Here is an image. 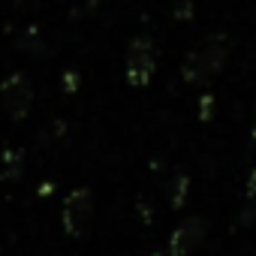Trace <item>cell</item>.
<instances>
[{
  "instance_id": "2",
  "label": "cell",
  "mask_w": 256,
  "mask_h": 256,
  "mask_svg": "<svg viewBox=\"0 0 256 256\" xmlns=\"http://www.w3.org/2000/svg\"><path fill=\"white\" fill-rule=\"evenodd\" d=\"M151 72H154V46L148 36H139L133 46H130V58H126V76H130L133 84H148L151 82Z\"/></svg>"
},
{
  "instance_id": "4",
  "label": "cell",
  "mask_w": 256,
  "mask_h": 256,
  "mask_svg": "<svg viewBox=\"0 0 256 256\" xmlns=\"http://www.w3.org/2000/svg\"><path fill=\"white\" fill-rule=\"evenodd\" d=\"M88 217H90V196L84 190H78L64 205V223H66L70 232H82L88 226Z\"/></svg>"
},
{
  "instance_id": "6",
  "label": "cell",
  "mask_w": 256,
  "mask_h": 256,
  "mask_svg": "<svg viewBox=\"0 0 256 256\" xmlns=\"http://www.w3.org/2000/svg\"><path fill=\"white\" fill-rule=\"evenodd\" d=\"M247 202H250V208L256 211V172L250 175V184H247Z\"/></svg>"
},
{
  "instance_id": "3",
  "label": "cell",
  "mask_w": 256,
  "mask_h": 256,
  "mask_svg": "<svg viewBox=\"0 0 256 256\" xmlns=\"http://www.w3.org/2000/svg\"><path fill=\"white\" fill-rule=\"evenodd\" d=\"M30 100H34V90L28 84L24 76H12L6 84H4V106L12 118H22L28 108H30Z\"/></svg>"
},
{
  "instance_id": "1",
  "label": "cell",
  "mask_w": 256,
  "mask_h": 256,
  "mask_svg": "<svg viewBox=\"0 0 256 256\" xmlns=\"http://www.w3.org/2000/svg\"><path fill=\"white\" fill-rule=\"evenodd\" d=\"M223 60H226V46L220 40H211L205 42L202 48H196L187 60H184V78L199 84V82H208L214 72L223 70Z\"/></svg>"
},
{
  "instance_id": "5",
  "label": "cell",
  "mask_w": 256,
  "mask_h": 256,
  "mask_svg": "<svg viewBox=\"0 0 256 256\" xmlns=\"http://www.w3.org/2000/svg\"><path fill=\"white\" fill-rule=\"evenodd\" d=\"M202 235H205V226H202L199 220L181 223V226L175 229V235H172V256H187L190 250H196L199 241H202Z\"/></svg>"
}]
</instances>
